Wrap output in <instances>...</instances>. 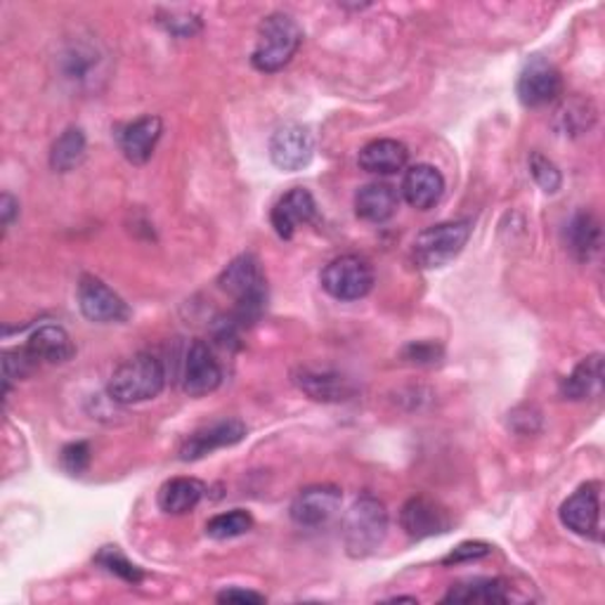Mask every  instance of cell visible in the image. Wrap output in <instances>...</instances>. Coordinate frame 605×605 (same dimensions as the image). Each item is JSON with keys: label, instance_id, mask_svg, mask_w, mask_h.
I'll return each instance as SVG.
<instances>
[{"label": "cell", "instance_id": "6da1fadb", "mask_svg": "<svg viewBox=\"0 0 605 605\" xmlns=\"http://www.w3.org/2000/svg\"><path fill=\"white\" fill-rule=\"evenodd\" d=\"M218 284L234 299L232 320L236 324L246 329L261 320L268 303V284L255 255L244 253L240 259H234L223 272H220Z\"/></svg>", "mask_w": 605, "mask_h": 605}, {"label": "cell", "instance_id": "7a4b0ae2", "mask_svg": "<svg viewBox=\"0 0 605 605\" xmlns=\"http://www.w3.org/2000/svg\"><path fill=\"white\" fill-rule=\"evenodd\" d=\"M163 386H167L163 362L152 353H138L117 366L107 393L117 405H138V402L154 400Z\"/></svg>", "mask_w": 605, "mask_h": 605}, {"label": "cell", "instance_id": "3957f363", "mask_svg": "<svg viewBox=\"0 0 605 605\" xmlns=\"http://www.w3.org/2000/svg\"><path fill=\"white\" fill-rule=\"evenodd\" d=\"M303 43V29L291 14L272 12L259 27V41H255L251 62L259 71L274 73L284 69Z\"/></svg>", "mask_w": 605, "mask_h": 605}, {"label": "cell", "instance_id": "277c9868", "mask_svg": "<svg viewBox=\"0 0 605 605\" xmlns=\"http://www.w3.org/2000/svg\"><path fill=\"white\" fill-rule=\"evenodd\" d=\"M389 535V511L376 497H360L343 521V542L353 558L372 556L386 542Z\"/></svg>", "mask_w": 605, "mask_h": 605}, {"label": "cell", "instance_id": "5b68a950", "mask_svg": "<svg viewBox=\"0 0 605 605\" xmlns=\"http://www.w3.org/2000/svg\"><path fill=\"white\" fill-rule=\"evenodd\" d=\"M468 236H471L468 220H450V223L433 225L414 240L412 259L424 270L443 268L464 251Z\"/></svg>", "mask_w": 605, "mask_h": 605}, {"label": "cell", "instance_id": "8992f818", "mask_svg": "<svg viewBox=\"0 0 605 605\" xmlns=\"http://www.w3.org/2000/svg\"><path fill=\"white\" fill-rule=\"evenodd\" d=\"M320 282L336 301H360L374 286V270L360 255H341L322 270Z\"/></svg>", "mask_w": 605, "mask_h": 605}, {"label": "cell", "instance_id": "52a82bcc", "mask_svg": "<svg viewBox=\"0 0 605 605\" xmlns=\"http://www.w3.org/2000/svg\"><path fill=\"white\" fill-rule=\"evenodd\" d=\"M315 154V140L303 123H284L270 140V159L280 171H303Z\"/></svg>", "mask_w": 605, "mask_h": 605}, {"label": "cell", "instance_id": "ba28073f", "mask_svg": "<svg viewBox=\"0 0 605 605\" xmlns=\"http://www.w3.org/2000/svg\"><path fill=\"white\" fill-rule=\"evenodd\" d=\"M79 307L85 320L98 324L123 322L131 315V310H128L119 293L109 289L102 280L93 278V274H85L79 282Z\"/></svg>", "mask_w": 605, "mask_h": 605}, {"label": "cell", "instance_id": "9c48e42d", "mask_svg": "<svg viewBox=\"0 0 605 605\" xmlns=\"http://www.w3.org/2000/svg\"><path fill=\"white\" fill-rule=\"evenodd\" d=\"M561 523L586 540H601V485L586 483L561 506Z\"/></svg>", "mask_w": 605, "mask_h": 605}, {"label": "cell", "instance_id": "30bf717a", "mask_svg": "<svg viewBox=\"0 0 605 605\" xmlns=\"http://www.w3.org/2000/svg\"><path fill=\"white\" fill-rule=\"evenodd\" d=\"M343 502L336 485H310L291 504V521L301 527H322L332 521Z\"/></svg>", "mask_w": 605, "mask_h": 605}, {"label": "cell", "instance_id": "8fae6325", "mask_svg": "<svg viewBox=\"0 0 605 605\" xmlns=\"http://www.w3.org/2000/svg\"><path fill=\"white\" fill-rule=\"evenodd\" d=\"M400 525L412 540H428L450 533L452 518L445 506L428 497H412L400 513Z\"/></svg>", "mask_w": 605, "mask_h": 605}, {"label": "cell", "instance_id": "7c38bea8", "mask_svg": "<svg viewBox=\"0 0 605 605\" xmlns=\"http://www.w3.org/2000/svg\"><path fill=\"white\" fill-rule=\"evenodd\" d=\"M246 435V426L242 424L240 419H225L218 421V424H211L206 428L194 431L185 443L180 447V460L182 462H196L204 460L206 454L223 450V447H232L236 443H242Z\"/></svg>", "mask_w": 605, "mask_h": 605}, {"label": "cell", "instance_id": "4fadbf2b", "mask_svg": "<svg viewBox=\"0 0 605 605\" xmlns=\"http://www.w3.org/2000/svg\"><path fill=\"white\" fill-rule=\"evenodd\" d=\"M223 383V370L213 357L211 347L204 341H194L188 347L185 370H182V391L192 397L213 393Z\"/></svg>", "mask_w": 605, "mask_h": 605}, {"label": "cell", "instance_id": "5bb4252c", "mask_svg": "<svg viewBox=\"0 0 605 605\" xmlns=\"http://www.w3.org/2000/svg\"><path fill=\"white\" fill-rule=\"evenodd\" d=\"M563 90L561 73L546 60L530 62L518 79V98L525 107H544L558 100Z\"/></svg>", "mask_w": 605, "mask_h": 605}, {"label": "cell", "instance_id": "9a60e30c", "mask_svg": "<svg viewBox=\"0 0 605 605\" xmlns=\"http://www.w3.org/2000/svg\"><path fill=\"white\" fill-rule=\"evenodd\" d=\"M315 218H317L315 196L305 188H293L291 192H286L278 204H274L270 215L272 228L282 236V240H291L301 225L313 223Z\"/></svg>", "mask_w": 605, "mask_h": 605}, {"label": "cell", "instance_id": "2e32d148", "mask_svg": "<svg viewBox=\"0 0 605 605\" xmlns=\"http://www.w3.org/2000/svg\"><path fill=\"white\" fill-rule=\"evenodd\" d=\"M443 194L445 178L435 167H428V163H416L405 173V180H402V196L419 211L433 209L443 199Z\"/></svg>", "mask_w": 605, "mask_h": 605}, {"label": "cell", "instance_id": "e0dca14e", "mask_svg": "<svg viewBox=\"0 0 605 605\" xmlns=\"http://www.w3.org/2000/svg\"><path fill=\"white\" fill-rule=\"evenodd\" d=\"M24 351L36 364H64L77 355V345L60 324H43L29 336Z\"/></svg>", "mask_w": 605, "mask_h": 605}, {"label": "cell", "instance_id": "ac0fdd59", "mask_svg": "<svg viewBox=\"0 0 605 605\" xmlns=\"http://www.w3.org/2000/svg\"><path fill=\"white\" fill-rule=\"evenodd\" d=\"M163 133V123L159 117H142L133 123H128L121 135H119V144L123 157L135 163V167H142L152 159L157 142L161 140Z\"/></svg>", "mask_w": 605, "mask_h": 605}, {"label": "cell", "instance_id": "d6986e66", "mask_svg": "<svg viewBox=\"0 0 605 605\" xmlns=\"http://www.w3.org/2000/svg\"><path fill=\"white\" fill-rule=\"evenodd\" d=\"M293 383H296L307 397H313L317 402H345L355 393L353 383L343 379L341 374L307 370V366L293 372Z\"/></svg>", "mask_w": 605, "mask_h": 605}, {"label": "cell", "instance_id": "ffe728a7", "mask_svg": "<svg viewBox=\"0 0 605 605\" xmlns=\"http://www.w3.org/2000/svg\"><path fill=\"white\" fill-rule=\"evenodd\" d=\"M407 159H410V152L405 144L391 138H383V140L364 144L357 161H360V169L366 173L393 175L407 167Z\"/></svg>", "mask_w": 605, "mask_h": 605}, {"label": "cell", "instance_id": "44dd1931", "mask_svg": "<svg viewBox=\"0 0 605 605\" xmlns=\"http://www.w3.org/2000/svg\"><path fill=\"white\" fill-rule=\"evenodd\" d=\"M400 196L386 182H370L355 194V213L366 223H386L397 211Z\"/></svg>", "mask_w": 605, "mask_h": 605}, {"label": "cell", "instance_id": "7402d4cb", "mask_svg": "<svg viewBox=\"0 0 605 605\" xmlns=\"http://www.w3.org/2000/svg\"><path fill=\"white\" fill-rule=\"evenodd\" d=\"M603 386V355H589L584 357L571 376H565L561 383V395L565 400H589L601 393Z\"/></svg>", "mask_w": 605, "mask_h": 605}, {"label": "cell", "instance_id": "603a6c76", "mask_svg": "<svg viewBox=\"0 0 605 605\" xmlns=\"http://www.w3.org/2000/svg\"><path fill=\"white\" fill-rule=\"evenodd\" d=\"M206 485L196 478H173L159 490V506L171 516H182L190 513L204 500Z\"/></svg>", "mask_w": 605, "mask_h": 605}, {"label": "cell", "instance_id": "cb8c5ba5", "mask_svg": "<svg viewBox=\"0 0 605 605\" xmlns=\"http://www.w3.org/2000/svg\"><path fill=\"white\" fill-rule=\"evenodd\" d=\"M567 249L577 261H592L601 249V223L592 213H577L567 225Z\"/></svg>", "mask_w": 605, "mask_h": 605}, {"label": "cell", "instance_id": "d4e9b609", "mask_svg": "<svg viewBox=\"0 0 605 605\" xmlns=\"http://www.w3.org/2000/svg\"><path fill=\"white\" fill-rule=\"evenodd\" d=\"M445 603H506L508 586L504 579H473L456 584L443 598Z\"/></svg>", "mask_w": 605, "mask_h": 605}, {"label": "cell", "instance_id": "484cf974", "mask_svg": "<svg viewBox=\"0 0 605 605\" xmlns=\"http://www.w3.org/2000/svg\"><path fill=\"white\" fill-rule=\"evenodd\" d=\"M85 159V135L81 128H67V131L54 140L50 150V167L58 173H69Z\"/></svg>", "mask_w": 605, "mask_h": 605}, {"label": "cell", "instance_id": "4316f807", "mask_svg": "<svg viewBox=\"0 0 605 605\" xmlns=\"http://www.w3.org/2000/svg\"><path fill=\"white\" fill-rule=\"evenodd\" d=\"M251 527H253L251 513H246L242 508H234V511L218 513V516H213L206 523V535L213 540H234V537H242V535L251 533Z\"/></svg>", "mask_w": 605, "mask_h": 605}, {"label": "cell", "instance_id": "83f0119b", "mask_svg": "<svg viewBox=\"0 0 605 605\" xmlns=\"http://www.w3.org/2000/svg\"><path fill=\"white\" fill-rule=\"evenodd\" d=\"M558 119L563 121V131L565 135H579V133H589L592 125L596 121V112L589 100H573L567 104L563 112L558 114Z\"/></svg>", "mask_w": 605, "mask_h": 605}, {"label": "cell", "instance_id": "f1b7e54d", "mask_svg": "<svg viewBox=\"0 0 605 605\" xmlns=\"http://www.w3.org/2000/svg\"><path fill=\"white\" fill-rule=\"evenodd\" d=\"M98 565H102L107 573H112L117 575L119 579L128 582V584H140L142 582V571L138 565H133L131 561H128L117 546H104L102 552L98 554Z\"/></svg>", "mask_w": 605, "mask_h": 605}, {"label": "cell", "instance_id": "f546056e", "mask_svg": "<svg viewBox=\"0 0 605 605\" xmlns=\"http://www.w3.org/2000/svg\"><path fill=\"white\" fill-rule=\"evenodd\" d=\"M530 173H533L537 185L546 194H556L563 185V175L552 159H546L542 152L530 154Z\"/></svg>", "mask_w": 605, "mask_h": 605}, {"label": "cell", "instance_id": "4dcf8cb0", "mask_svg": "<svg viewBox=\"0 0 605 605\" xmlns=\"http://www.w3.org/2000/svg\"><path fill=\"white\" fill-rule=\"evenodd\" d=\"M159 22L171 36H178V39H192L194 33L201 31V20L192 12L171 10L167 14H161Z\"/></svg>", "mask_w": 605, "mask_h": 605}, {"label": "cell", "instance_id": "1f68e13d", "mask_svg": "<svg viewBox=\"0 0 605 605\" xmlns=\"http://www.w3.org/2000/svg\"><path fill=\"white\" fill-rule=\"evenodd\" d=\"M90 460H93V454H90V445L88 443H71L62 450L60 462L62 468L71 475H81L88 471Z\"/></svg>", "mask_w": 605, "mask_h": 605}, {"label": "cell", "instance_id": "d6a6232c", "mask_svg": "<svg viewBox=\"0 0 605 605\" xmlns=\"http://www.w3.org/2000/svg\"><path fill=\"white\" fill-rule=\"evenodd\" d=\"M492 554V546L485 542H464L454 548L450 556L443 558L445 565H456V563H471V561H481Z\"/></svg>", "mask_w": 605, "mask_h": 605}, {"label": "cell", "instance_id": "836d02e7", "mask_svg": "<svg viewBox=\"0 0 605 605\" xmlns=\"http://www.w3.org/2000/svg\"><path fill=\"white\" fill-rule=\"evenodd\" d=\"M218 601L220 603H265V596L249 589H225L223 594H218Z\"/></svg>", "mask_w": 605, "mask_h": 605}, {"label": "cell", "instance_id": "e575fe53", "mask_svg": "<svg viewBox=\"0 0 605 605\" xmlns=\"http://www.w3.org/2000/svg\"><path fill=\"white\" fill-rule=\"evenodd\" d=\"M437 347L433 343H414L407 347V357L414 362H433L437 357Z\"/></svg>", "mask_w": 605, "mask_h": 605}, {"label": "cell", "instance_id": "d590c367", "mask_svg": "<svg viewBox=\"0 0 605 605\" xmlns=\"http://www.w3.org/2000/svg\"><path fill=\"white\" fill-rule=\"evenodd\" d=\"M0 215H3V228L10 230L14 218L20 215V204H17V199L12 194H3V199H0Z\"/></svg>", "mask_w": 605, "mask_h": 605}]
</instances>
